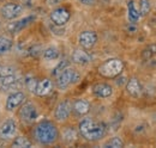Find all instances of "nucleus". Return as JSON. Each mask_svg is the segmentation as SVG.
Wrapping results in <instances>:
<instances>
[{"mask_svg": "<svg viewBox=\"0 0 156 148\" xmlns=\"http://www.w3.org/2000/svg\"><path fill=\"white\" fill-rule=\"evenodd\" d=\"M73 110L76 111L78 115H85L90 110V104H89V102H87L84 99H78L73 104Z\"/></svg>", "mask_w": 156, "mask_h": 148, "instance_id": "f3484780", "label": "nucleus"}, {"mask_svg": "<svg viewBox=\"0 0 156 148\" xmlns=\"http://www.w3.org/2000/svg\"><path fill=\"white\" fill-rule=\"evenodd\" d=\"M34 19H35L34 16H30V17L20 19V20H18V22H15V23H12V24L9 26V31L12 32V34H15V32H17V31L22 30L23 28H25V26H27L31 20H34Z\"/></svg>", "mask_w": 156, "mask_h": 148, "instance_id": "dca6fc26", "label": "nucleus"}, {"mask_svg": "<svg viewBox=\"0 0 156 148\" xmlns=\"http://www.w3.org/2000/svg\"><path fill=\"white\" fill-rule=\"evenodd\" d=\"M25 100V94L23 92H15L9 96L6 100V109L9 111H12L20 106Z\"/></svg>", "mask_w": 156, "mask_h": 148, "instance_id": "9d476101", "label": "nucleus"}, {"mask_svg": "<svg viewBox=\"0 0 156 148\" xmlns=\"http://www.w3.org/2000/svg\"><path fill=\"white\" fill-rule=\"evenodd\" d=\"M64 0H46V4L48 6H55V5H59L60 2H62Z\"/></svg>", "mask_w": 156, "mask_h": 148, "instance_id": "c85d7f7f", "label": "nucleus"}, {"mask_svg": "<svg viewBox=\"0 0 156 148\" xmlns=\"http://www.w3.org/2000/svg\"><path fill=\"white\" fill-rule=\"evenodd\" d=\"M72 61L75 63H78V65H87V63H89L91 61V56L89 55L85 50L77 49L72 54Z\"/></svg>", "mask_w": 156, "mask_h": 148, "instance_id": "4468645a", "label": "nucleus"}, {"mask_svg": "<svg viewBox=\"0 0 156 148\" xmlns=\"http://www.w3.org/2000/svg\"><path fill=\"white\" fill-rule=\"evenodd\" d=\"M17 131V124L13 119H6L0 124V139L9 140L15 136Z\"/></svg>", "mask_w": 156, "mask_h": 148, "instance_id": "0eeeda50", "label": "nucleus"}, {"mask_svg": "<svg viewBox=\"0 0 156 148\" xmlns=\"http://www.w3.org/2000/svg\"><path fill=\"white\" fill-rule=\"evenodd\" d=\"M79 80V74L72 68H65L61 73L58 74V79H57V86L60 90H65L67 89L70 85L77 82Z\"/></svg>", "mask_w": 156, "mask_h": 148, "instance_id": "20e7f679", "label": "nucleus"}, {"mask_svg": "<svg viewBox=\"0 0 156 148\" xmlns=\"http://www.w3.org/2000/svg\"><path fill=\"white\" fill-rule=\"evenodd\" d=\"M155 54H156V44H151V45H149L148 48H145L143 50L142 56H143V59L149 60V59H151Z\"/></svg>", "mask_w": 156, "mask_h": 148, "instance_id": "b1692460", "label": "nucleus"}, {"mask_svg": "<svg viewBox=\"0 0 156 148\" xmlns=\"http://www.w3.org/2000/svg\"><path fill=\"white\" fill-rule=\"evenodd\" d=\"M98 42V35L94 31H83L79 35V44L84 49H90Z\"/></svg>", "mask_w": 156, "mask_h": 148, "instance_id": "1a4fd4ad", "label": "nucleus"}, {"mask_svg": "<svg viewBox=\"0 0 156 148\" xmlns=\"http://www.w3.org/2000/svg\"><path fill=\"white\" fill-rule=\"evenodd\" d=\"M25 84H27V87L31 92H35V89H36V85H37V80L36 79H28L25 81Z\"/></svg>", "mask_w": 156, "mask_h": 148, "instance_id": "bb28decb", "label": "nucleus"}, {"mask_svg": "<svg viewBox=\"0 0 156 148\" xmlns=\"http://www.w3.org/2000/svg\"><path fill=\"white\" fill-rule=\"evenodd\" d=\"M67 66H69V62H67V61H61L58 66L55 67V69H54V72H53V75H58L59 73H61L65 68H67Z\"/></svg>", "mask_w": 156, "mask_h": 148, "instance_id": "a878e982", "label": "nucleus"}, {"mask_svg": "<svg viewBox=\"0 0 156 148\" xmlns=\"http://www.w3.org/2000/svg\"><path fill=\"white\" fill-rule=\"evenodd\" d=\"M20 119L25 123H33L37 118V110L33 103H25L20 111Z\"/></svg>", "mask_w": 156, "mask_h": 148, "instance_id": "39448f33", "label": "nucleus"}, {"mask_svg": "<svg viewBox=\"0 0 156 148\" xmlns=\"http://www.w3.org/2000/svg\"><path fill=\"white\" fill-rule=\"evenodd\" d=\"M71 112V104L69 100H64L57 106V109L54 111V116L58 121H65L69 118Z\"/></svg>", "mask_w": 156, "mask_h": 148, "instance_id": "9b49d317", "label": "nucleus"}, {"mask_svg": "<svg viewBox=\"0 0 156 148\" xmlns=\"http://www.w3.org/2000/svg\"><path fill=\"white\" fill-rule=\"evenodd\" d=\"M10 74H15V69L12 67H2V68H0V76L10 75Z\"/></svg>", "mask_w": 156, "mask_h": 148, "instance_id": "cd10ccee", "label": "nucleus"}, {"mask_svg": "<svg viewBox=\"0 0 156 148\" xmlns=\"http://www.w3.org/2000/svg\"><path fill=\"white\" fill-rule=\"evenodd\" d=\"M126 90H127V92L130 93L132 97H139V96L142 94V86H140V82L138 81V79H136V78H131V79L127 81Z\"/></svg>", "mask_w": 156, "mask_h": 148, "instance_id": "2eb2a0df", "label": "nucleus"}, {"mask_svg": "<svg viewBox=\"0 0 156 148\" xmlns=\"http://www.w3.org/2000/svg\"><path fill=\"white\" fill-rule=\"evenodd\" d=\"M124 71V62L120 59H109L98 67V73L105 78H115Z\"/></svg>", "mask_w": 156, "mask_h": 148, "instance_id": "7ed1b4c3", "label": "nucleus"}, {"mask_svg": "<svg viewBox=\"0 0 156 148\" xmlns=\"http://www.w3.org/2000/svg\"><path fill=\"white\" fill-rule=\"evenodd\" d=\"M12 146L13 147H17V148H22V147H31V142L27 139V137H24V136H18L15 141H13V143H12Z\"/></svg>", "mask_w": 156, "mask_h": 148, "instance_id": "4be33fe9", "label": "nucleus"}, {"mask_svg": "<svg viewBox=\"0 0 156 148\" xmlns=\"http://www.w3.org/2000/svg\"><path fill=\"white\" fill-rule=\"evenodd\" d=\"M124 146V142L121 141V139H119V137H113V139H111L106 145H105V147H113V148H120Z\"/></svg>", "mask_w": 156, "mask_h": 148, "instance_id": "393cba45", "label": "nucleus"}, {"mask_svg": "<svg viewBox=\"0 0 156 148\" xmlns=\"http://www.w3.org/2000/svg\"><path fill=\"white\" fill-rule=\"evenodd\" d=\"M79 133L88 141H98L105 136L106 128L100 122L91 118H84L79 123Z\"/></svg>", "mask_w": 156, "mask_h": 148, "instance_id": "f257e3e1", "label": "nucleus"}, {"mask_svg": "<svg viewBox=\"0 0 156 148\" xmlns=\"http://www.w3.org/2000/svg\"><path fill=\"white\" fill-rule=\"evenodd\" d=\"M12 45H13V42L11 38L6 36H0V55L9 53L11 50Z\"/></svg>", "mask_w": 156, "mask_h": 148, "instance_id": "6ab92c4d", "label": "nucleus"}, {"mask_svg": "<svg viewBox=\"0 0 156 148\" xmlns=\"http://www.w3.org/2000/svg\"><path fill=\"white\" fill-rule=\"evenodd\" d=\"M35 137L42 145L53 143L58 137V129L52 122L43 121L35 128Z\"/></svg>", "mask_w": 156, "mask_h": 148, "instance_id": "f03ea898", "label": "nucleus"}, {"mask_svg": "<svg viewBox=\"0 0 156 148\" xmlns=\"http://www.w3.org/2000/svg\"><path fill=\"white\" fill-rule=\"evenodd\" d=\"M42 55H43V57L46 60H49V61L57 60L59 57V50L57 48H54V47H49V48H47V49L43 50Z\"/></svg>", "mask_w": 156, "mask_h": 148, "instance_id": "412c9836", "label": "nucleus"}, {"mask_svg": "<svg viewBox=\"0 0 156 148\" xmlns=\"http://www.w3.org/2000/svg\"><path fill=\"white\" fill-rule=\"evenodd\" d=\"M150 1L149 0H140L139 1V15L142 16H147L150 12Z\"/></svg>", "mask_w": 156, "mask_h": 148, "instance_id": "5701e85b", "label": "nucleus"}, {"mask_svg": "<svg viewBox=\"0 0 156 148\" xmlns=\"http://www.w3.org/2000/svg\"><path fill=\"white\" fill-rule=\"evenodd\" d=\"M127 7H129V19H130V22H132V23H136L137 20L139 19V12L137 11L136 6H135V2L131 0V1H129V5H127Z\"/></svg>", "mask_w": 156, "mask_h": 148, "instance_id": "aec40b11", "label": "nucleus"}, {"mask_svg": "<svg viewBox=\"0 0 156 148\" xmlns=\"http://www.w3.org/2000/svg\"><path fill=\"white\" fill-rule=\"evenodd\" d=\"M51 19L52 22L58 25V26H61V25H65L69 19H70V12L64 8V7H59V8H55L52 13H51Z\"/></svg>", "mask_w": 156, "mask_h": 148, "instance_id": "6e6552de", "label": "nucleus"}, {"mask_svg": "<svg viewBox=\"0 0 156 148\" xmlns=\"http://www.w3.org/2000/svg\"><path fill=\"white\" fill-rule=\"evenodd\" d=\"M22 12H23V7L20 4H13V2L5 4L0 8V13L5 19H15L16 17H18Z\"/></svg>", "mask_w": 156, "mask_h": 148, "instance_id": "423d86ee", "label": "nucleus"}, {"mask_svg": "<svg viewBox=\"0 0 156 148\" xmlns=\"http://www.w3.org/2000/svg\"><path fill=\"white\" fill-rule=\"evenodd\" d=\"M53 89V84L49 79H43L41 81H37V85H36V89H35V93L40 96V97H43V96H47L48 93H51Z\"/></svg>", "mask_w": 156, "mask_h": 148, "instance_id": "ddd939ff", "label": "nucleus"}, {"mask_svg": "<svg viewBox=\"0 0 156 148\" xmlns=\"http://www.w3.org/2000/svg\"><path fill=\"white\" fill-rule=\"evenodd\" d=\"M95 1H96V0H79V2H82L83 5H89V6H90V5H94Z\"/></svg>", "mask_w": 156, "mask_h": 148, "instance_id": "c756f323", "label": "nucleus"}, {"mask_svg": "<svg viewBox=\"0 0 156 148\" xmlns=\"http://www.w3.org/2000/svg\"><path fill=\"white\" fill-rule=\"evenodd\" d=\"M93 92H94V94H96L98 97L107 98V97H111V96H112L113 89H112V86L108 85V84L100 82V84L94 85V87H93Z\"/></svg>", "mask_w": 156, "mask_h": 148, "instance_id": "f8f14e48", "label": "nucleus"}, {"mask_svg": "<svg viewBox=\"0 0 156 148\" xmlns=\"http://www.w3.org/2000/svg\"><path fill=\"white\" fill-rule=\"evenodd\" d=\"M0 28H1V23H0Z\"/></svg>", "mask_w": 156, "mask_h": 148, "instance_id": "7c9ffc66", "label": "nucleus"}, {"mask_svg": "<svg viewBox=\"0 0 156 148\" xmlns=\"http://www.w3.org/2000/svg\"><path fill=\"white\" fill-rule=\"evenodd\" d=\"M16 82H17V78H16L15 74L0 76V87H1V89H10V87H12Z\"/></svg>", "mask_w": 156, "mask_h": 148, "instance_id": "a211bd4d", "label": "nucleus"}]
</instances>
